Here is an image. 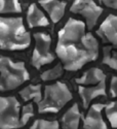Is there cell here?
I'll return each mask as SVG.
<instances>
[{"label": "cell", "mask_w": 117, "mask_h": 129, "mask_svg": "<svg viewBox=\"0 0 117 129\" xmlns=\"http://www.w3.org/2000/svg\"><path fill=\"white\" fill-rule=\"evenodd\" d=\"M105 106L103 103H94L89 107L88 113L83 119L84 129H107V125L102 117V111Z\"/></svg>", "instance_id": "9"}, {"label": "cell", "mask_w": 117, "mask_h": 129, "mask_svg": "<svg viewBox=\"0 0 117 129\" xmlns=\"http://www.w3.org/2000/svg\"><path fill=\"white\" fill-rule=\"evenodd\" d=\"M62 74H63V66L61 64H57L51 69H48L43 73H41V79L43 81H54L59 79Z\"/></svg>", "instance_id": "19"}, {"label": "cell", "mask_w": 117, "mask_h": 129, "mask_svg": "<svg viewBox=\"0 0 117 129\" xmlns=\"http://www.w3.org/2000/svg\"><path fill=\"white\" fill-rule=\"evenodd\" d=\"M78 93L82 99L83 107L87 109L92 99L97 98L98 96H106V81L99 83L93 87H83L80 85L78 88Z\"/></svg>", "instance_id": "11"}, {"label": "cell", "mask_w": 117, "mask_h": 129, "mask_svg": "<svg viewBox=\"0 0 117 129\" xmlns=\"http://www.w3.org/2000/svg\"><path fill=\"white\" fill-rule=\"evenodd\" d=\"M103 81H106V74L103 72V70L97 67L88 69L83 73L81 78L75 80L78 85H98Z\"/></svg>", "instance_id": "14"}, {"label": "cell", "mask_w": 117, "mask_h": 129, "mask_svg": "<svg viewBox=\"0 0 117 129\" xmlns=\"http://www.w3.org/2000/svg\"><path fill=\"white\" fill-rule=\"evenodd\" d=\"M35 48L32 55V65L36 69L41 66L49 64L55 60V56L50 52L51 37L49 34L44 32H36L34 33Z\"/></svg>", "instance_id": "6"}, {"label": "cell", "mask_w": 117, "mask_h": 129, "mask_svg": "<svg viewBox=\"0 0 117 129\" xmlns=\"http://www.w3.org/2000/svg\"><path fill=\"white\" fill-rule=\"evenodd\" d=\"M70 12L82 16L85 19V24L88 30H91L97 24L103 13V8L93 0H74Z\"/></svg>", "instance_id": "7"}, {"label": "cell", "mask_w": 117, "mask_h": 129, "mask_svg": "<svg viewBox=\"0 0 117 129\" xmlns=\"http://www.w3.org/2000/svg\"><path fill=\"white\" fill-rule=\"evenodd\" d=\"M70 100H72V93L66 84L57 82L47 85L45 86L43 98L38 103V112L40 114L58 113Z\"/></svg>", "instance_id": "4"}, {"label": "cell", "mask_w": 117, "mask_h": 129, "mask_svg": "<svg viewBox=\"0 0 117 129\" xmlns=\"http://www.w3.org/2000/svg\"><path fill=\"white\" fill-rule=\"evenodd\" d=\"M60 124L58 121H47L43 119L36 120L30 129H59Z\"/></svg>", "instance_id": "20"}, {"label": "cell", "mask_w": 117, "mask_h": 129, "mask_svg": "<svg viewBox=\"0 0 117 129\" xmlns=\"http://www.w3.org/2000/svg\"><path fill=\"white\" fill-rule=\"evenodd\" d=\"M34 116V107L32 103H28L23 106V111H22V117H21V122L25 126L28 121Z\"/></svg>", "instance_id": "21"}, {"label": "cell", "mask_w": 117, "mask_h": 129, "mask_svg": "<svg viewBox=\"0 0 117 129\" xmlns=\"http://www.w3.org/2000/svg\"><path fill=\"white\" fill-rule=\"evenodd\" d=\"M99 1L107 7L117 9V0H99Z\"/></svg>", "instance_id": "23"}, {"label": "cell", "mask_w": 117, "mask_h": 129, "mask_svg": "<svg viewBox=\"0 0 117 129\" xmlns=\"http://www.w3.org/2000/svg\"><path fill=\"white\" fill-rule=\"evenodd\" d=\"M103 55V63L117 70V51L113 50V47H104Z\"/></svg>", "instance_id": "17"}, {"label": "cell", "mask_w": 117, "mask_h": 129, "mask_svg": "<svg viewBox=\"0 0 117 129\" xmlns=\"http://www.w3.org/2000/svg\"><path fill=\"white\" fill-rule=\"evenodd\" d=\"M27 23L30 28L35 27H46L49 25V21L46 16L41 12L37 4L32 3L28 7L27 12Z\"/></svg>", "instance_id": "12"}, {"label": "cell", "mask_w": 117, "mask_h": 129, "mask_svg": "<svg viewBox=\"0 0 117 129\" xmlns=\"http://www.w3.org/2000/svg\"><path fill=\"white\" fill-rule=\"evenodd\" d=\"M31 44L30 33L21 17H0V49L22 51Z\"/></svg>", "instance_id": "2"}, {"label": "cell", "mask_w": 117, "mask_h": 129, "mask_svg": "<svg viewBox=\"0 0 117 129\" xmlns=\"http://www.w3.org/2000/svg\"><path fill=\"white\" fill-rule=\"evenodd\" d=\"M110 93L112 97H117V77L114 76L111 79L110 84Z\"/></svg>", "instance_id": "22"}, {"label": "cell", "mask_w": 117, "mask_h": 129, "mask_svg": "<svg viewBox=\"0 0 117 129\" xmlns=\"http://www.w3.org/2000/svg\"><path fill=\"white\" fill-rule=\"evenodd\" d=\"M39 5L48 14L52 23H58L65 15L67 3L61 0H39Z\"/></svg>", "instance_id": "10"}, {"label": "cell", "mask_w": 117, "mask_h": 129, "mask_svg": "<svg viewBox=\"0 0 117 129\" xmlns=\"http://www.w3.org/2000/svg\"><path fill=\"white\" fill-rule=\"evenodd\" d=\"M85 29L84 22L70 18L58 33L56 53L68 71L79 70L99 57V42Z\"/></svg>", "instance_id": "1"}, {"label": "cell", "mask_w": 117, "mask_h": 129, "mask_svg": "<svg viewBox=\"0 0 117 129\" xmlns=\"http://www.w3.org/2000/svg\"><path fill=\"white\" fill-rule=\"evenodd\" d=\"M105 112L112 128H117V100L112 101L105 106Z\"/></svg>", "instance_id": "18"}, {"label": "cell", "mask_w": 117, "mask_h": 129, "mask_svg": "<svg viewBox=\"0 0 117 129\" xmlns=\"http://www.w3.org/2000/svg\"><path fill=\"white\" fill-rule=\"evenodd\" d=\"M20 96L24 101L34 100L37 104L43 98L41 95V85H29L20 91Z\"/></svg>", "instance_id": "15"}, {"label": "cell", "mask_w": 117, "mask_h": 129, "mask_svg": "<svg viewBox=\"0 0 117 129\" xmlns=\"http://www.w3.org/2000/svg\"><path fill=\"white\" fill-rule=\"evenodd\" d=\"M21 104L14 96H0V129H19L24 127L20 118Z\"/></svg>", "instance_id": "5"}, {"label": "cell", "mask_w": 117, "mask_h": 129, "mask_svg": "<svg viewBox=\"0 0 117 129\" xmlns=\"http://www.w3.org/2000/svg\"><path fill=\"white\" fill-rule=\"evenodd\" d=\"M22 6L19 0H0V14H20Z\"/></svg>", "instance_id": "16"}, {"label": "cell", "mask_w": 117, "mask_h": 129, "mask_svg": "<svg viewBox=\"0 0 117 129\" xmlns=\"http://www.w3.org/2000/svg\"><path fill=\"white\" fill-rule=\"evenodd\" d=\"M80 112L77 103H74L62 118L63 129H78L80 121Z\"/></svg>", "instance_id": "13"}, {"label": "cell", "mask_w": 117, "mask_h": 129, "mask_svg": "<svg viewBox=\"0 0 117 129\" xmlns=\"http://www.w3.org/2000/svg\"><path fill=\"white\" fill-rule=\"evenodd\" d=\"M29 80L24 62H14L8 57L0 56V91L14 90Z\"/></svg>", "instance_id": "3"}, {"label": "cell", "mask_w": 117, "mask_h": 129, "mask_svg": "<svg viewBox=\"0 0 117 129\" xmlns=\"http://www.w3.org/2000/svg\"><path fill=\"white\" fill-rule=\"evenodd\" d=\"M97 34L104 42H108L117 49V16L109 15L100 25Z\"/></svg>", "instance_id": "8"}]
</instances>
